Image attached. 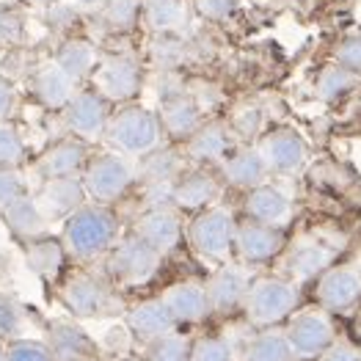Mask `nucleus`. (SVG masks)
Wrapping results in <instances>:
<instances>
[{
    "label": "nucleus",
    "instance_id": "obj_1",
    "mask_svg": "<svg viewBox=\"0 0 361 361\" xmlns=\"http://www.w3.org/2000/svg\"><path fill=\"white\" fill-rule=\"evenodd\" d=\"M124 224L119 212L108 204L86 202L69 218L61 221L59 238L69 257V265L94 268L105 259V254L121 240Z\"/></svg>",
    "mask_w": 361,
    "mask_h": 361
},
{
    "label": "nucleus",
    "instance_id": "obj_2",
    "mask_svg": "<svg viewBox=\"0 0 361 361\" xmlns=\"http://www.w3.org/2000/svg\"><path fill=\"white\" fill-rule=\"evenodd\" d=\"M59 301L75 320L124 317L127 306L121 290L99 271L72 265L59 281Z\"/></svg>",
    "mask_w": 361,
    "mask_h": 361
},
{
    "label": "nucleus",
    "instance_id": "obj_3",
    "mask_svg": "<svg viewBox=\"0 0 361 361\" xmlns=\"http://www.w3.org/2000/svg\"><path fill=\"white\" fill-rule=\"evenodd\" d=\"M163 138H166V130L157 111H149L135 102H124L114 108L102 144H108V149H116L133 160H141L154 149H160Z\"/></svg>",
    "mask_w": 361,
    "mask_h": 361
},
{
    "label": "nucleus",
    "instance_id": "obj_4",
    "mask_svg": "<svg viewBox=\"0 0 361 361\" xmlns=\"http://www.w3.org/2000/svg\"><path fill=\"white\" fill-rule=\"evenodd\" d=\"M163 254L157 248H152L144 238H138L135 232H124L121 240L105 254V259L94 268L105 273L119 290H135L149 284L152 279L163 268Z\"/></svg>",
    "mask_w": 361,
    "mask_h": 361
},
{
    "label": "nucleus",
    "instance_id": "obj_5",
    "mask_svg": "<svg viewBox=\"0 0 361 361\" xmlns=\"http://www.w3.org/2000/svg\"><path fill=\"white\" fill-rule=\"evenodd\" d=\"M301 290L293 279H276V276H254L245 298L243 314L251 329H276L290 320V314L298 309Z\"/></svg>",
    "mask_w": 361,
    "mask_h": 361
},
{
    "label": "nucleus",
    "instance_id": "obj_6",
    "mask_svg": "<svg viewBox=\"0 0 361 361\" xmlns=\"http://www.w3.org/2000/svg\"><path fill=\"white\" fill-rule=\"evenodd\" d=\"M89 202L116 207L121 199L135 188L138 182V166L133 157L116 149L91 152L89 163L80 174Z\"/></svg>",
    "mask_w": 361,
    "mask_h": 361
},
{
    "label": "nucleus",
    "instance_id": "obj_7",
    "mask_svg": "<svg viewBox=\"0 0 361 361\" xmlns=\"http://www.w3.org/2000/svg\"><path fill=\"white\" fill-rule=\"evenodd\" d=\"M235 232L238 221L224 207L193 212V218L185 224V240L193 248V254L215 268L235 257Z\"/></svg>",
    "mask_w": 361,
    "mask_h": 361
},
{
    "label": "nucleus",
    "instance_id": "obj_8",
    "mask_svg": "<svg viewBox=\"0 0 361 361\" xmlns=\"http://www.w3.org/2000/svg\"><path fill=\"white\" fill-rule=\"evenodd\" d=\"M144 83V66L135 53H111L102 56L91 72V89H97L114 105L133 102Z\"/></svg>",
    "mask_w": 361,
    "mask_h": 361
},
{
    "label": "nucleus",
    "instance_id": "obj_9",
    "mask_svg": "<svg viewBox=\"0 0 361 361\" xmlns=\"http://www.w3.org/2000/svg\"><path fill=\"white\" fill-rule=\"evenodd\" d=\"M284 334L290 339V348L295 353V359L312 361L320 359L334 342L336 331L331 323V312L329 309H301L293 312L290 320L284 323Z\"/></svg>",
    "mask_w": 361,
    "mask_h": 361
},
{
    "label": "nucleus",
    "instance_id": "obj_10",
    "mask_svg": "<svg viewBox=\"0 0 361 361\" xmlns=\"http://www.w3.org/2000/svg\"><path fill=\"white\" fill-rule=\"evenodd\" d=\"M114 108L116 105L111 99H105L99 91L89 86V89L78 91L61 114H63V124H66L69 135H78L94 147V144H102Z\"/></svg>",
    "mask_w": 361,
    "mask_h": 361
},
{
    "label": "nucleus",
    "instance_id": "obj_11",
    "mask_svg": "<svg viewBox=\"0 0 361 361\" xmlns=\"http://www.w3.org/2000/svg\"><path fill=\"white\" fill-rule=\"evenodd\" d=\"M130 232H135L138 238L149 243L152 248H157L163 257L174 254L185 240V221H182V210L174 204H157V207H147L138 212L130 224Z\"/></svg>",
    "mask_w": 361,
    "mask_h": 361
},
{
    "label": "nucleus",
    "instance_id": "obj_12",
    "mask_svg": "<svg viewBox=\"0 0 361 361\" xmlns=\"http://www.w3.org/2000/svg\"><path fill=\"white\" fill-rule=\"evenodd\" d=\"M251 281H254V271H251V265H245L240 259L238 262L229 259V262L218 265L210 279L204 281L212 314H232L235 309H240Z\"/></svg>",
    "mask_w": 361,
    "mask_h": 361
},
{
    "label": "nucleus",
    "instance_id": "obj_13",
    "mask_svg": "<svg viewBox=\"0 0 361 361\" xmlns=\"http://www.w3.org/2000/svg\"><path fill=\"white\" fill-rule=\"evenodd\" d=\"M91 157V144L69 135L59 138L56 144H50L33 163V171L39 174V180H61V177H80L86 163Z\"/></svg>",
    "mask_w": 361,
    "mask_h": 361
},
{
    "label": "nucleus",
    "instance_id": "obj_14",
    "mask_svg": "<svg viewBox=\"0 0 361 361\" xmlns=\"http://www.w3.org/2000/svg\"><path fill=\"white\" fill-rule=\"evenodd\" d=\"M284 248V235L281 229L243 218L238 221V232H235V257L245 265H262L271 262L273 257H279Z\"/></svg>",
    "mask_w": 361,
    "mask_h": 361
},
{
    "label": "nucleus",
    "instance_id": "obj_15",
    "mask_svg": "<svg viewBox=\"0 0 361 361\" xmlns=\"http://www.w3.org/2000/svg\"><path fill=\"white\" fill-rule=\"evenodd\" d=\"M121 320H124V329L130 331V336L138 339L141 345H149L154 339H160V336L180 329L174 314L169 312V306H166V301L160 295L147 298V301L130 303Z\"/></svg>",
    "mask_w": 361,
    "mask_h": 361
},
{
    "label": "nucleus",
    "instance_id": "obj_16",
    "mask_svg": "<svg viewBox=\"0 0 361 361\" xmlns=\"http://www.w3.org/2000/svg\"><path fill=\"white\" fill-rule=\"evenodd\" d=\"M36 202L42 212L47 215L50 224H61L63 218H69L80 204L89 202L86 188L80 177H61V180H42L39 188L33 190Z\"/></svg>",
    "mask_w": 361,
    "mask_h": 361
},
{
    "label": "nucleus",
    "instance_id": "obj_17",
    "mask_svg": "<svg viewBox=\"0 0 361 361\" xmlns=\"http://www.w3.org/2000/svg\"><path fill=\"white\" fill-rule=\"evenodd\" d=\"M160 298L166 301L169 312L174 314L177 326H196V323L207 320L212 314L207 287H204V281H196V279H185V281L169 284L160 293Z\"/></svg>",
    "mask_w": 361,
    "mask_h": 361
},
{
    "label": "nucleus",
    "instance_id": "obj_18",
    "mask_svg": "<svg viewBox=\"0 0 361 361\" xmlns=\"http://www.w3.org/2000/svg\"><path fill=\"white\" fill-rule=\"evenodd\" d=\"M257 149L271 174H295L306 160V144L295 130H271L259 138Z\"/></svg>",
    "mask_w": 361,
    "mask_h": 361
},
{
    "label": "nucleus",
    "instance_id": "obj_19",
    "mask_svg": "<svg viewBox=\"0 0 361 361\" xmlns=\"http://www.w3.org/2000/svg\"><path fill=\"white\" fill-rule=\"evenodd\" d=\"M80 89H83V83H78L56 61V56L42 61L33 72V94L47 111H63Z\"/></svg>",
    "mask_w": 361,
    "mask_h": 361
},
{
    "label": "nucleus",
    "instance_id": "obj_20",
    "mask_svg": "<svg viewBox=\"0 0 361 361\" xmlns=\"http://www.w3.org/2000/svg\"><path fill=\"white\" fill-rule=\"evenodd\" d=\"M317 301L329 312H345L361 301V268L356 265H336L320 276L317 281Z\"/></svg>",
    "mask_w": 361,
    "mask_h": 361
},
{
    "label": "nucleus",
    "instance_id": "obj_21",
    "mask_svg": "<svg viewBox=\"0 0 361 361\" xmlns=\"http://www.w3.org/2000/svg\"><path fill=\"white\" fill-rule=\"evenodd\" d=\"M218 193H221V182L207 169H193L177 177L171 188V204L182 212H202L212 207Z\"/></svg>",
    "mask_w": 361,
    "mask_h": 361
},
{
    "label": "nucleus",
    "instance_id": "obj_22",
    "mask_svg": "<svg viewBox=\"0 0 361 361\" xmlns=\"http://www.w3.org/2000/svg\"><path fill=\"white\" fill-rule=\"evenodd\" d=\"M0 221L8 226L11 238L20 243V245H28V243L44 238L47 229L53 226V224L47 221V215L42 212V207H39L33 190L25 193V196H20L11 207H6V210L0 212Z\"/></svg>",
    "mask_w": 361,
    "mask_h": 361
},
{
    "label": "nucleus",
    "instance_id": "obj_23",
    "mask_svg": "<svg viewBox=\"0 0 361 361\" xmlns=\"http://www.w3.org/2000/svg\"><path fill=\"white\" fill-rule=\"evenodd\" d=\"M243 212L245 218L251 221H259V224H268L276 229H284L290 221H293V204L290 199L273 188V185H257L251 190H245V199H243Z\"/></svg>",
    "mask_w": 361,
    "mask_h": 361
},
{
    "label": "nucleus",
    "instance_id": "obj_24",
    "mask_svg": "<svg viewBox=\"0 0 361 361\" xmlns=\"http://www.w3.org/2000/svg\"><path fill=\"white\" fill-rule=\"evenodd\" d=\"M334 257H336V245L323 243L320 238H306V240L295 243L287 254V273L293 276V281H309L314 276L331 268Z\"/></svg>",
    "mask_w": 361,
    "mask_h": 361
},
{
    "label": "nucleus",
    "instance_id": "obj_25",
    "mask_svg": "<svg viewBox=\"0 0 361 361\" xmlns=\"http://www.w3.org/2000/svg\"><path fill=\"white\" fill-rule=\"evenodd\" d=\"M157 114H160L166 135L174 138V141H188V138L204 124V121H202V108H199L196 99L188 97V94L166 97Z\"/></svg>",
    "mask_w": 361,
    "mask_h": 361
},
{
    "label": "nucleus",
    "instance_id": "obj_26",
    "mask_svg": "<svg viewBox=\"0 0 361 361\" xmlns=\"http://www.w3.org/2000/svg\"><path fill=\"white\" fill-rule=\"evenodd\" d=\"M232 152V133L224 121H204L188 141L185 154L196 163H221Z\"/></svg>",
    "mask_w": 361,
    "mask_h": 361
},
{
    "label": "nucleus",
    "instance_id": "obj_27",
    "mask_svg": "<svg viewBox=\"0 0 361 361\" xmlns=\"http://www.w3.org/2000/svg\"><path fill=\"white\" fill-rule=\"evenodd\" d=\"M268 174L271 171H268L259 149L229 152L221 160V177H224V182L232 185V188H240V190H251V188L262 185Z\"/></svg>",
    "mask_w": 361,
    "mask_h": 361
},
{
    "label": "nucleus",
    "instance_id": "obj_28",
    "mask_svg": "<svg viewBox=\"0 0 361 361\" xmlns=\"http://www.w3.org/2000/svg\"><path fill=\"white\" fill-rule=\"evenodd\" d=\"M25 248V254H28V265L33 268L36 276H42V279H47L50 284H59L61 276H63V268H66V262H69V257H66V251H63V243L61 238H50V235H44V238H39V240L28 243V245H23Z\"/></svg>",
    "mask_w": 361,
    "mask_h": 361
},
{
    "label": "nucleus",
    "instance_id": "obj_29",
    "mask_svg": "<svg viewBox=\"0 0 361 361\" xmlns=\"http://www.w3.org/2000/svg\"><path fill=\"white\" fill-rule=\"evenodd\" d=\"M47 342H50L53 353L59 356V361L78 359V356H97L99 353L94 348V339L72 320H56L47 329Z\"/></svg>",
    "mask_w": 361,
    "mask_h": 361
},
{
    "label": "nucleus",
    "instance_id": "obj_30",
    "mask_svg": "<svg viewBox=\"0 0 361 361\" xmlns=\"http://www.w3.org/2000/svg\"><path fill=\"white\" fill-rule=\"evenodd\" d=\"M240 361H295L284 329H259L240 353Z\"/></svg>",
    "mask_w": 361,
    "mask_h": 361
},
{
    "label": "nucleus",
    "instance_id": "obj_31",
    "mask_svg": "<svg viewBox=\"0 0 361 361\" xmlns=\"http://www.w3.org/2000/svg\"><path fill=\"white\" fill-rule=\"evenodd\" d=\"M56 61L78 83H86V80H91V72L99 63V53L86 39H66L56 50Z\"/></svg>",
    "mask_w": 361,
    "mask_h": 361
},
{
    "label": "nucleus",
    "instance_id": "obj_32",
    "mask_svg": "<svg viewBox=\"0 0 361 361\" xmlns=\"http://www.w3.org/2000/svg\"><path fill=\"white\" fill-rule=\"evenodd\" d=\"M147 23L152 30L171 33L185 25V3L182 0H147Z\"/></svg>",
    "mask_w": 361,
    "mask_h": 361
},
{
    "label": "nucleus",
    "instance_id": "obj_33",
    "mask_svg": "<svg viewBox=\"0 0 361 361\" xmlns=\"http://www.w3.org/2000/svg\"><path fill=\"white\" fill-rule=\"evenodd\" d=\"M193 339L180 331H171L147 345V361H190Z\"/></svg>",
    "mask_w": 361,
    "mask_h": 361
},
{
    "label": "nucleus",
    "instance_id": "obj_34",
    "mask_svg": "<svg viewBox=\"0 0 361 361\" xmlns=\"http://www.w3.org/2000/svg\"><path fill=\"white\" fill-rule=\"evenodd\" d=\"M3 361H59L47 339L36 336H17L6 342V359Z\"/></svg>",
    "mask_w": 361,
    "mask_h": 361
},
{
    "label": "nucleus",
    "instance_id": "obj_35",
    "mask_svg": "<svg viewBox=\"0 0 361 361\" xmlns=\"http://www.w3.org/2000/svg\"><path fill=\"white\" fill-rule=\"evenodd\" d=\"M25 193H30V188L23 166H0V212Z\"/></svg>",
    "mask_w": 361,
    "mask_h": 361
},
{
    "label": "nucleus",
    "instance_id": "obj_36",
    "mask_svg": "<svg viewBox=\"0 0 361 361\" xmlns=\"http://www.w3.org/2000/svg\"><path fill=\"white\" fill-rule=\"evenodd\" d=\"M190 361H235V348L224 336H199L193 339Z\"/></svg>",
    "mask_w": 361,
    "mask_h": 361
},
{
    "label": "nucleus",
    "instance_id": "obj_37",
    "mask_svg": "<svg viewBox=\"0 0 361 361\" xmlns=\"http://www.w3.org/2000/svg\"><path fill=\"white\" fill-rule=\"evenodd\" d=\"M25 163V144L20 130L11 121H0V166H23Z\"/></svg>",
    "mask_w": 361,
    "mask_h": 361
},
{
    "label": "nucleus",
    "instance_id": "obj_38",
    "mask_svg": "<svg viewBox=\"0 0 361 361\" xmlns=\"http://www.w3.org/2000/svg\"><path fill=\"white\" fill-rule=\"evenodd\" d=\"M356 72H350L348 66H329L323 75H320V80H317V91H320V97H326V99H336V97H342L345 91H350L353 86V78Z\"/></svg>",
    "mask_w": 361,
    "mask_h": 361
},
{
    "label": "nucleus",
    "instance_id": "obj_39",
    "mask_svg": "<svg viewBox=\"0 0 361 361\" xmlns=\"http://www.w3.org/2000/svg\"><path fill=\"white\" fill-rule=\"evenodd\" d=\"M23 306H17V301L11 295H3L0 293V339L3 342H11L17 336H25L23 334Z\"/></svg>",
    "mask_w": 361,
    "mask_h": 361
},
{
    "label": "nucleus",
    "instance_id": "obj_40",
    "mask_svg": "<svg viewBox=\"0 0 361 361\" xmlns=\"http://www.w3.org/2000/svg\"><path fill=\"white\" fill-rule=\"evenodd\" d=\"M105 17L116 30H130L135 17H138V0H111Z\"/></svg>",
    "mask_w": 361,
    "mask_h": 361
},
{
    "label": "nucleus",
    "instance_id": "obj_41",
    "mask_svg": "<svg viewBox=\"0 0 361 361\" xmlns=\"http://www.w3.org/2000/svg\"><path fill=\"white\" fill-rule=\"evenodd\" d=\"M235 6H238V0H193V8L202 14V17H207V20H226L232 11H235Z\"/></svg>",
    "mask_w": 361,
    "mask_h": 361
},
{
    "label": "nucleus",
    "instance_id": "obj_42",
    "mask_svg": "<svg viewBox=\"0 0 361 361\" xmlns=\"http://www.w3.org/2000/svg\"><path fill=\"white\" fill-rule=\"evenodd\" d=\"M23 39V14L0 11V44H11Z\"/></svg>",
    "mask_w": 361,
    "mask_h": 361
},
{
    "label": "nucleus",
    "instance_id": "obj_43",
    "mask_svg": "<svg viewBox=\"0 0 361 361\" xmlns=\"http://www.w3.org/2000/svg\"><path fill=\"white\" fill-rule=\"evenodd\" d=\"M336 61H339L342 66H348L350 72H361V36L342 42V47H339V53H336Z\"/></svg>",
    "mask_w": 361,
    "mask_h": 361
},
{
    "label": "nucleus",
    "instance_id": "obj_44",
    "mask_svg": "<svg viewBox=\"0 0 361 361\" xmlns=\"http://www.w3.org/2000/svg\"><path fill=\"white\" fill-rule=\"evenodd\" d=\"M14 105H17V89H14V83L8 78L0 75V121H6L11 116Z\"/></svg>",
    "mask_w": 361,
    "mask_h": 361
},
{
    "label": "nucleus",
    "instance_id": "obj_45",
    "mask_svg": "<svg viewBox=\"0 0 361 361\" xmlns=\"http://www.w3.org/2000/svg\"><path fill=\"white\" fill-rule=\"evenodd\" d=\"M359 356L361 353L353 345H348V342H334L331 348H329L317 361H359Z\"/></svg>",
    "mask_w": 361,
    "mask_h": 361
},
{
    "label": "nucleus",
    "instance_id": "obj_46",
    "mask_svg": "<svg viewBox=\"0 0 361 361\" xmlns=\"http://www.w3.org/2000/svg\"><path fill=\"white\" fill-rule=\"evenodd\" d=\"M111 361H147V356H130V353H124V356H116V359Z\"/></svg>",
    "mask_w": 361,
    "mask_h": 361
},
{
    "label": "nucleus",
    "instance_id": "obj_47",
    "mask_svg": "<svg viewBox=\"0 0 361 361\" xmlns=\"http://www.w3.org/2000/svg\"><path fill=\"white\" fill-rule=\"evenodd\" d=\"M69 361H102V356L97 353V356H78V359H69Z\"/></svg>",
    "mask_w": 361,
    "mask_h": 361
},
{
    "label": "nucleus",
    "instance_id": "obj_48",
    "mask_svg": "<svg viewBox=\"0 0 361 361\" xmlns=\"http://www.w3.org/2000/svg\"><path fill=\"white\" fill-rule=\"evenodd\" d=\"M6 359V342H3V339H0V361Z\"/></svg>",
    "mask_w": 361,
    "mask_h": 361
},
{
    "label": "nucleus",
    "instance_id": "obj_49",
    "mask_svg": "<svg viewBox=\"0 0 361 361\" xmlns=\"http://www.w3.org/2000/svg\"><path fill=\"white\" fill-rule=\"evenodd\" d=\"M30 3H47V0H30Z\"/></svg>",
    "mask_w": 361,
    "mask_h": 361
},
{
    "label": "nucleus",
    "instance_id": "obj_50",
    "mask_svg": "<svg viewBox=\"0 0 361 361\" xmlns=\"http://www.w3.org/2000/svg\"><path fill=\"white\" fill-rule=\"evenodd\" d=\"M359 361H361V356H359Z\"/></svg>",
    "mask_w": 361,
    "mask_h": 361
}]
</instances>
